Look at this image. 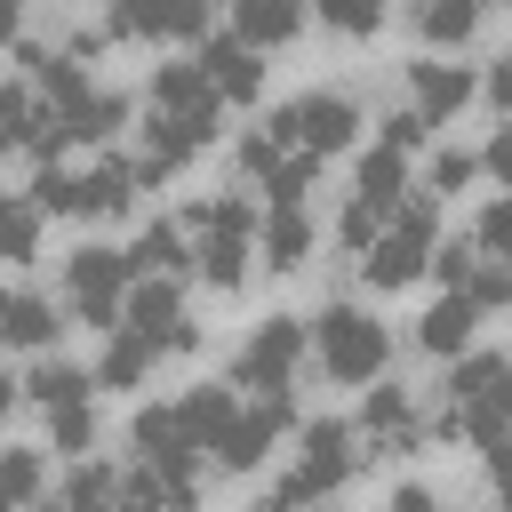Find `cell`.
<instances>
[{"label": "cell", "mask_w": 512, "mask_h": 512, "mask_svg": "<svg viewBox=\"0 0 512 512\" xmlns=\"http://www.w3.org/2000/svg\"><path fill=\"white\" fill-rule=\"evenodd\" d=\"M304 360H312L304 320H296V312H272V320L248 328V344H240V360H232V384H248L256 400H288V384L304 376Z\"/></svg>", "instance_id": "cell-7"}, {"label": "cell", "mask_w": 512, "mask_h": 512, "mask_svg": "<svg viewBox=\"0 0 512 512\" xmlns=\"http://www.w3.org/2000/svg\"><path fill=\"white\" fill-rule=\"evenodd\" d=\"M320 24H328V32H352V40H368V32L384 24V8H368V0H320Z\"/></svg>", "instance_id": "cell-40"}, {"label": "cell", "mask_w": 512, "mask_h": 512, "mask_svg": "<svg viewBox=\"0 0 512 512\" xmlns=\"http://www.w3.org/2000/svg\"><path fill=\"white\" fill-rule=\"evenodd\" d=\"M488 96H496V104H504V120H512V48L496 56V72H488Z\"/></svg>", "instance_id": "cell-44"}, {"label": "cell", "mask_w": 512, "mask_h": 512, "mask_svg": "<svg viewBox=\"0 0 512 512\" xmlns=\"http://www.w3.org/2000/svg\"><path fill=\"white\" fill-rule=\"evenodd\" d=\"M128 288H136V264H128V248H104V240H88V248H72V256H64V304H72L88 328H120V304H128Z\"/></svg>", "instance_id": "cell-8"}, {"label": "cell", "mask_w": 512, "mask_h": 512, "mask_svg": "<svg viewBox=\"0 0 512 512\" xmlns=\"http://www.w3.org/2000/svg\"><path fill=\"white\" fill-rule=\"evenodd\" d=\"M264 136H272L280 152H296V160H328V152H344V144L360 136V104H352L344 88H304V96H288V104L264 120Z\"/></svg>", "instance_id": "cell-5"}, {"label": "cell", "mask_w": 512, "mask_h": 512, "mask_svg": "<svg viewBox=\"0 0 512 512\" xmlns=\"http://www.w3.org/2000/svg\"><path fill=\"white\" fill-rule=\"evenodd\" d=\"M104 32H136V40H192V48H200V40H208V8H200V0H136V8L120 0V8L104 16Z\"/></svg>", "instance_id": "cell-14"}, {"label": "cell", "mask_w": 512, "mask_h": 512, "mask_svg": "<svg viewBox=\"0 0 512 512\" xmlns=\"http://www.w3.org/2000/svg\"><path fill=\"white\" fill-rule=\"evenodd\" d=\"M456 296H464L472 312H512V264H488V256H480V264H472V280H464Z\"/></svg>", "instance_id": "cell-34"}, {"label": "cell", "mask_w": 512, "mask_h": 512, "mask_svg": "<svg viewBox=\"0 0 512 512\" xmlns=\"http://www.w3.org/2000/svg\"><path fill=\"white\" fill-rule=\"evenodd\" d=\"M120 320H128V336L152 344V352H192V344H200V328H192L176 280H136L128 304H120Z\"/></svg>", "instance_id": "cell-9"}, {"label": "cell", "mask_w": 512, "mask_h": 512, "mask_svg": "<svg viewBox=\"0 0 512 512\" xmlns=\"http://www.w3.org/2000/svg\"><path fill=\"white\" fill-rule=\"evenodd\" d=\"M128 264H136V280H176V272H192L184 224H176V216H168V224H144V240L128 248Z\"/></svg>", "instance_id": "cell-22"}, {"label": "cell", "mask_w": 512, "mask_h": 512, "mask_svg": "<svg viewBox=\"0 0 512 512\" xmlns=\"http://www.w3.org/2000/svg\"><path fill=\"white\" fill-rule=\"evenodd\" d=\"M192 64H200V80L216 88V104H256V88H264V56H256L248 40H232V32H208V40L192 48Z\"/></svg>", "instance_id": "cell-12"}, {"label": "cell", "mask_w": 512, "mask_h": 512, "mask_svg": "<svg viewBox=\"0 0 512 512\" xmlns=\"http://www.w3.org/2000/svg\"><path fill=\"white\" fill-rule=\"evenodd\" d=\"M432 248H440V200L408 192V200L384 216V232H376V248L360 256V272H368V288H408V280L432 272Z\"/></svg>", "instance_id": "cell-3"}, {"label": "cell", "mask_w": 512, "mask_h": 512, "mask_svg": "<svg viewBox=\"0 0 512 512\" xmlns=\"http://www.w3.org/2000/svg\"><path fill=\"white\" fill-rule=\"evenodd\" d=\"M40 256V208L24 192H0V264H24Z\"/></svg>", "instance_id": "cell-32"}, {"label": "cell", "mask_w": 512, "mask_h": 512, "mask_svg": "<svg viewBox=\"0 0 512 512\" xmlns=\"http://www.w3.org/2000/svg\"><path fill=\"white\" fill-rule=\"evenodd\" d=\"M112 512H200V472H160V464H128Z\"/></svg>", "instance_id": "cell-15"}, {"label": "cell", "mask_w": 512, "mask_h": 512, "mask_svg": "<svg viewBox=\"0 0 512 512\" xmlns=\"http://www.w3.org/2000/svg\"><path fill=\"white\" fill-rule=\"evenodd\" d=\"M152 360H160V352H152V344H136V336H128V328H112V344H104V360H96V368H88V376H96V384H104V392H136V384H144V376H152Z\"/></svg>", "instance_id": "cell-28"}, {"label": "cell", "mask_w": 512, "mask_h": 512, "mask_svg": "<svg viewBox=\"0 0 512 512\" xmlns=\"http://www.w3.org/2000/svg\"><path fill=\"white\" fill-rule=\"evenodd\" d=\"M304 336H312V352H320V368L336 384H376L384 360H392V336H384V320L368 304H320V320Z\"/></svg>", "instance_id": "cell-4"}, {"label": "cell", "mask_w": 512, "mask_h": 512, "mask_svg": "<svg viewBox=\"0 0 512 512\" xmlns=\"http://www.w3.org/2000/svg\"><path fill=\"white\" fill-rule=\"evenodd\" d=\"M152 112H168V120H200V128H216V88L200 80V64L192 56H168V64H152Z\"/></svg>", "instance_id": "cell-16"}, {"label": "cell", "mask_w": 512, "mask_h": 512, "mask_svg": "<svg viewBox=\"0 0 512 512\" xmlns=\"http://www.w3.org/2000/svg\"><path fill=\"white\" fill-rule=\"evenodd\" d=\"M312 248H320V224H312L304 208H264V216H256V256H264L272 272H304Z\"/></svg>", "instance_id": "cell-20"}, {"label": "cell", "mask_w": 512, "mask_h": 512, "mask_svg": "<svg viewBox=\"0 0 512 512\" xmlns=\"http://www.w3.org/2000/svg\"><path fill=\"white\" fill-rule=\"evenodd\" d=\"M360 472V432L344 424V416H312L304 432H296V472L280 480V504H328L344 480Z\"/></svg>", "instance_id": "cell-6"}, {"label": "cell", "mask_w": 512, "mask_h": 512, "mask_svg": "<svg viewBox=\"0 0 512 512\" xmlns=\"http://www.w3.org/2000/svg\"><path fill=\"white\" fill-rule=\"evenodd\" d=\"M424 440H472V448L512 440V352H464L448 368L440 408L424 416Z\"/></svg>", "instance_id": "cell-1"}, {"label": "cell", "mask_w": 512, "mask_h": 512, "mask_svg": "<svg viewBox=\"0 0 512 512\" xmlns=\"http://www.w3.org/2000/svg\"><path fill=\"white\" fill-rule=\"evenodd\" d=\"M128 448H136V464H160V472H192V440H184V424H176V400L168 408H136V424H128Z\"/></svg>", "instance_id": "cell-21"}, {"label": "cell", "mask_w": 512, "mask_h": 512, "mask_svg": "<svg viewBox=\"0 0 512 512\" xmlns=\"http://www.w3.org/2000/svg\"><path fill=\"white\" fill-rule=\"evenodd\" d=\"M480 168H488V176H496V184L512 192V120H504V128L488 136V152H480Z\"/></svg>", "instance_id": "cell-42"}, {"label": "cell", "mask_w": 512, "mask_h": 512, "mask_svg": "<svg viewBox=\"0 0 512 512\" xmlns=\"http://www.w3.org/2000/svg\"><path fill=\"white\" fill-rule=\"evenodd\" d=\"M296 32H304V16L288 0H240V16H232V40H248L256 56L280 48V40H296Z\"/></svg>", "instance_id": "cell-26"}, {"label": "cell", "mask_w": 512, "mask_h": 512, "mask_svg": "<svg viewBox=\"0 0 512 512\" xmlns=\"http://www.w3.org/2000/svg\"><path fill=\"white\" fill-rule=\"evenodd\" d=\"M144 192V168L128 152H104L96 168H80V216H128Z\"/></svg>", "instance_id": "cell-19"}, {"label": "cell", "mask_w": 512, "mask_h": 512, "mask_svg": "<svg viewBox=\"0 0 512 512\" xmlns=\"http://www.w3.org/2000/svg\"><path fill=\"white\" fill-rule=\"evenodd\" d=\"M384 216H392V208H368V200H344V216H336V240H344L352 256H368V248H376V232H384Z\"/></svg>", "instance_id": "cell-37"}, {"label": "cell", "mask_w": 512, "mask_h": 512, "mask_svg": "<svg viewBox=\"0 0 512 512\" xmlns=\"http://www.w3.org/2000/svg\"><path fill=\"white\" fill-rule=\"evenodd\" d=\"M16 392H24V400H40V408L56 416V408H88L96 376H88V368H72V360H40V368H32V376H24Z\"/></svg>", "instance_id": "cell-25"}, {"label": "cell", "mask_w": 512, "mask_h": 512, "mask_svg": "<svg viewBox=\"0 0 512 512\" xmlns=\"http://www.w3.org/2000/svg\"><path fill=\"white\" fill-rule=\"evenodd\" d=\"M176 224H184L192 264H200L208 288H240V280H248V264H256V200H248V192H216V200H200V208L176 216Z\"/></svg>", "instance_id": "cell-2"}, {"label": "cell", "mask_w": 512, "mask_h": 512, "mask_svg": "<svg viewBox=\"0 0 512 512\" xmlns=\"http://www.w3.org/2000/svg\"><path fill=\"white\" fill-rule=\"evenodd\" d=\"M472 168H480L472 152L440 144V152H432V168H424V200H448V192H464V184H472Z\"/></svg>", "instance_id": "cell-36"}, {"label": "cell", "mask_w": 512, "mask_h": 512, "mask_svg": "<svg viewBox=\"0 0 512 512\" xmlns=\"http://www.w3.org/2000/svg\"><path fill=\"white\" fill-rule=\"evenodd\" d=\"M48 488V456L40 448H0V512H32Z\"/></svg>", "instance_id": "cell-30"}, {"label": "cell", "mask_w": 512, "mask_h": 512, "mask_svg": "<svg viewBox=\"0 0 512 512\" xmlns=\"http://www.w3.org/2000/svg\"><path fill=\"white\" fill-rule=\"evenodd\" d=\"M320 512H328V504H320Z\"/></svg>", "instance_id": "cell-48"}, {"label": "cell", "mask_w": 512, "mask_h": 512, "mask_svg": "<svg viewBox=\"0 0 512 512\" xmlns=\"http://www.w3.org/2000/svg\"><path fill=\"white\" fill-rule=\"evenodd\" d=\"M112 496H120V472L96 464V456H80V464L64 472V496H48V504H56V512H112Z\"/></svg>", "instance_id": "cell-29"}, {"label": "cell", "mask_w": 512, "mask_h": 512, "mask_svg": "<svg viewBox=\"0 0 512 512\" xmlns=\"http://www.w3.org/2000/svg\"><path fill=\"white\" fill-rule=\"evenodd\" d=\"M280 168H288V152H280V144H272L264 128H248V136H240V176H256V192H264V184H272Z\"/></svg>", "instance_id": "cell-39"}, {"label": "cell", "mask_w": 512, "mask_h": 512, "mask_svg": "<svg viewBox=\"0 0 512 512\" xmlns=\"http://www.w3.org/2000/svg\"><path fill=\"white\" fill-rule=\"evenodd\" d=\"M472 328H480V312H472L464 296H440V304L416 320V344H424L432 360H448V352H464V344H472Z\"/></svg>", "instance_id": "cell-27"}, {"label": "cell", "mask_w": 512, "mask_h": 512, "mask_svg": "<svg viewBox=\"0 0 512 512\" xmlns=\"http://www.w3.org/2000/svg\"><path fill=\"white\" fill-rule=\"evenodd\" d=\"M424 136H432V128H424V120H416V112H408V104H400V112H384V136H376V144H384V152H400V160H408V152H416V144H424Z\"/></svg>", "instance_id": "cell-41"}, {"label": "cell", "mask_w": 512, "mask_h": 512, "mask_svg": "<svg viewBox=\"0 0 512 512\" xmlns=\"http://www.w3.org/2000/svg\"><path fill=\"white\" fill-rule=\"evenodd\" d=\"M416 32H424L432 48H464V40L480 32V8H472V0H416Z\"/></svg>", "instance_id": "cell-31"}, {"label": "cell", "mask_w": 512, "mask_h": 512, "mask_svg": "<svg viewBox=\"0 0 512 512\" xmlns=\"http://www.w3.org/2000/svg\"><path fill=\"white\" fill-rule=\"evenodd\" d=\"M352 432H360V456H416L424 448V408H416L408 384H368Z\"/></svg>", "instance_id": "cell-10"}, {"label": "cell", "mask_w": 512, "mask_h": 512, "mask_svg": "<svg viewBox=\"0 0 512 512\" xmlns=\"http://www.w3.org/2000/svg\"><path fill=\"white\" fill-rule=\"evenodd\" d=\"M64 336V304L40 296V288H0V344L16 352H48Z\"/></svg>", "instance_id": "cell-17"}, {"label": "cell", "mask_w": 512, "mask_h": 512, "mask_svg": "<svg viewBox=\"0 0 512 512\" xmlns=\"http://www.w3.org/2000/svg\"><path fill=\"white\" fill-rule=\"evenodd\" d=\"M384 512H440V496H432V488H416V480H408V488H392V504H384Z\"/></svg>", "instance_id": "cell-43"}, {"label": "cell", "mask_w": 512, "mask_h": 512, "mask_svg": "<svg viewBox=\"0 0 512 512\" xmlns=\"http://www.w3.org/2000/svg\"><path fill=\"white\" fill-rule=\"evenodd\" d=\"M232 408H240V400H232V384H192V392L176 400V424H184V440H192V448H216V440H224V424H232Z\"/></svg>", "instance_id": "cell-23"}, {"label": "cell", "mask_w": 512, "mask_h": 512, "mask_svg": "<svg viewBox=\"0 0 512 512\" xmlns=\"http://www.w3.org/2000/svg\"><path fill=\"white\" fill-rule=\"evenodd\" d=\"M352 200H368V208H400V200H408V160L384 152V144H368L360 168H352Z\"/></svg>", "instance_id": "cell-24"}, {"label": "cell", "mask_w": 512, "mask_h": 512, "mask_svg": "<svg viewBox=\"0 0 512 512\" xmlns=\"http://www.w3.org/2000/svg\"><path fill=\"white\" fill-rule=\"evenodd\" d=\"M472 248H480L488 264H512V192H496V200L480 208V224H472Z\"/></svg>", "instance_id": "cell-35"}, {"label": "cell", "mask_w": 512, "mask_h": 512, "mask_svg": "<svg viewBox=\"0 0 512 512\" xmlns=\"http://www.w3.org/2000/svg\"><path fill=\"white\" fill-rule=\"evenodd\" d=\"M288 424H296L288 400H248V408H232V424H224V440H216V464H224V472H256Z\"/></svg>", "instance_id": "cell-13"}, {"label": "cell", "mask_w": 512, "mask_h": 512, "mask_svg": "<svg viewBox=\"0 0 512 512\" xmlns=\"http://www.w3.org/2000/svg\"><path fill=\"white\" fill-rule=\"evenodd\" d=\"M256 512H296V504H280V496H272V504H256Z\"/></svg>", "instance_id": "cell-47"}, {"label": "cell", "mask_w": 512, "mask_h": 512, "mask_svg": "<svg viewBox=\"0 0 512 512\" xmlns=\"http://www.w3.org/2000/svg\"><path fill=\"white\" fill-rule=\"evenodd\" d=\"M8 408H16V376L0 368V416H8Z\"/></svg>", "instance_id": "cell-45"}, {"label": "cell", "mask_w": 512, "mask_h": 512, "mask_svg": "<svg viewBox=\"0 0 512 512\" xmlns=\"http://www.w3.org/2000/svg\"><path fill=\"white\" fill-rule=\"evenodd\" d=\"M0 40H16V8L8 0H0Z\"/></svg>", "instance_id": "cell-46"}, {"label": "cell", "mask_w": 512, "mask_h": 512, "mask_svg": "<svg viewBox=\"0 0 512 512\" xmlns=\"http://www.w3.org/2000/svg\"><path fill=\"white\" fill-rule=\"evenodd\" d=\"M48 448L88 456V448H96V408H56V416H48Z\"/></svg>", "instance_id": "cell-38"}, {"label": "cell", "mask_w": 512, "mask_h": 512, "mask_svg": "<svg viewBox=\"0 0 512 512\" xmlns=\"http://www.w3.org/2000/svg\"><path fill=\"white\" fill-rule=\"evenodd\" d=\"M56 120H64V144H112V136L128 128V96L88 80L80 96H64V104H56Z\"/></svg>", "instance_id": "cell-18"}, {"label": "cell", "mask_w": 512, "mask_h": 512, "mask_svg": "<svg viewBox=\"0 0 512 512\" xmlns=\"http://www.w3.org/2000/svg\"><path fill=\"white\" fill-rule=\"evenodd\" d=\"M32 120H40V96H32L24 80H0V152H24Z\"/></svg>", "instance_id": "cell-33"}, {"label": "cell", "mask_w": 512, "mask_h": 512, "mask_svg": "<svg viewBox=\"0 0 512 512\" xmlns=\"http://www.w3.org/2000/svg\"><path fill=\"white\" fill-rule=\"evenodd\" d=\"M472 64H448V56H416L408 64V112L424 120V128H448L464 104H472Z\"/></svg>", "instance_id": "cell-11"}]
</instances>
